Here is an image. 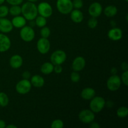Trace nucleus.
Wrapping results in <instances>:
<instances>
[{"label": "nucleus", "mask_w": 128, "mask_h": 128, "mask_svg": "<svg viewBox=\"0 0 128 128\" xmlns=\"http://www.w3.org/2000/svg\"><path fill=\"white\" fill-rule=\"evenodd\" d=\"M21 8V13L23 17L28 21L34 20L38 16V8L34 2H28L23 4Z\"/></svg>", "instance_id": "obj_1"}, {"label": "nucleus", "mask_w": 128, "mask_h": 128, "mask_svg": "<svg viewBox=\"0 0 128 128\" xmlns=\"http://www.w3.org/2000/svg\"><path fill=\"white\" fill-rule=\"evenodd\" d=\"M90 104V110L94 113H98L101 112L106 105L104 99L101 96H96L91 99Z\"/></svg>", "instance_id": "obj_2"}, {"label": "nucleus", "mask_w": 128, "mask_h": 128, "mask_svg": "<svg viewBox=\"0 0 128 128\" xmlns=\"http://www.w3.org/2000/svg\"><path fill=\"white\" fill-rule=\"evenodd\" d=\"M56 8L60 13L68 14L70 13L73 9L71 0H57Z\"/></svg>", "instance_id": "obj_3"}, {"label": "nucleus", "mask_w": 128, "mask_h": 128, "mask_svg": "<svg viewBox=\"0 0 128 128\" xmlns=\"http://www.w3.org/2000/svg\"><path fill=\"white\" fill-rule=\"evenodd\" d=\"M66 54L62 50H56L51 54L50 60L51 62L53 65H61L65 62L66 60Z\"/></svg>", "instance_id": "obj_4"}, {"label": "nucleus", "mask_w": 128, "mask_h": 128, "mask_svg": "<svg viewBox=\"0 0 128 128\" xmlns=\"http://www.w3.org/2000/svg\"><path fill=\"white\" fill-rule=\"evenodd\" d=\"M121 85V78L116 74H112L107 81L106 86L111 91H116L120 89Z\"/></svg>", "instance_id": "obj_5"}, {"label": "nucleus", "mask_w": 128, "mask_h": 128, "mask_svg": "<svg viewBox=\"0 0 128 128\" xmlns=\"http://www.w3.org/2000/svg\"><path fill=\"white\" fill-rule=\"evenodd\" d=\"M20 37L25 42L32 41L35 37V32L31 26H23L20 31Z\"/></svg>", "instance_id": "obj_6"}, {"label": "nucleus", "mask_w": 128, "mask_h": 128, "mask_svg": "<svg viewBox=\"0 0 128 128\" xmlns=\"http://www.w3.org/2000/svg\"><path fill=\"white\" fill-rule=\"evenodd\" d=\"M31 82L28 80L23 79L19 81L16 85V91L20 94H26L28 93L31 89Z\"/></svg>", "instance_id": "obj_7"}, {"label": "nucleus", "mask_w": 128, "mask_h": 128, "mask_svg": "<svg viewBox=\"0 0 128 128\" xmlns=\"http://www.w3.org/2000/svg\"><path fill=\"white\" fill-rule=\"evenodd\" d=\"M78 118L82 123L90 124L94 120L95 115L91 110H84L79 113Z\"/></svg>", "instance_id": "obj_8"}, {"label": "nucleus", "mask_w": 128, "mask_h": 128, "mask_svg": "<svg viewBox=\"0 0 128 128\" xmlns=\"http://www.w3.org/2000/svg\"><path fill=\"white\" fill-rule=\"evenodd\" d=\"M38 12L40 16L47 18L50 17L52 14V8L51 5L47 2H41L37 7Z\"/></svg>", "instance_id": "obj_9"}, {"label": "nucleus", "mask_w": 128, "mask_h": 128, "mask_svg": "<svg viewBox=\"0 0 128 128\" xmlns=\"http://www.w3.org/2000/svg\"><path fill=\"white\" fill-rule=\"evenodd\" d=\"M50 42L47 38H41L38 41L37 49L39 52L42 54L48 53L50 50Z\"/></svg>", "instance_id": "obj_10"}, {"label": "nucleus", "mask_w": 128, "mask_h": 128, "mask_svg": "<svg viewBox=\"0 0 128 128\" xmlns=\"http://www.w3.org/2000/svg\"><path fill=\"white\" fill-rule=\"evenodd\" d=\"M102 12V7L98 2H94L91 4L88 8V12L91 17L98 18Z\"/></svg>", "instance_id": "obj_11"}, {"label": "nucleus", "mask_w": 128, "mask_h": 128, "mask_svg": "<svg viewBox=\"0 0 128 128\" xmlns=\"http://www.w3.org/2000/svg\"><path fill=\"white\" fill-rule=\"evenodd\" d=\"M86 66V60L82 56H78L73 60L72 63V68L74 71L79 72L84 68Z\"/></svg>", "instance_id": "obj_12"}, {"label": "nucleus", "mask_w": 128, "mask_h": 128, "mask_svg": "<svg viewBox=\"0 0 128 128\" xmlns=\"http://www.w3.org/2000/svg\"><path fill=\"white\" fill-rule=\"evenodd\" d=\"M13 29L12 22L9 20L4 18H0V31L3 33L11 32Z\"/></svg>", "instance_id": "obj_13"}, {"label": "nucleus", "mask_w": 128, "mask_h": 128, "mask_svg": "<svg viewBox=\"0 0 128 128\" xmlns=\"http://www.w3.org/2000/svg\"><path fill=\"white\" fill-rule=\"evenodd\" d=\"M11 40L6 35L0 34V52L7 51L11 47Z\"/></svg>", "instance_id": "obj_14"}, {"label": "nucleus", "mask_w": 128, "mask_h": 128, "mask_svg": "<svg viewBox=\"0 0 128 128\" xmlns=\"http://www.w3.org/2000/svg\"><path fill=\"white\" fill-rule=\"evenodd\" d=\"M108 36L109 38L112 41H119L122 37V31L120 28H114L108 31Z\"/></svg>", "instance_id": "obj_15"}, {"label": "nucleus", "mask_w": 128, "mask_h": 128, "mask_svg": "<svg viewBox=\"0 0 128 128\" xmlns=\"http://www.w3.org/2000/svg\"><path fill=\"white\" fill-rule=\"evenodd\" d=\"M23 63V60L20 55L15 54L11 57L10 60V64L13 69H18Z\"/></svg>", "instance_id": "obj_16"}, {"label": "nucleus", "mask_w": 128, "mask_h": 128, "mask_svg": "<svg viewBox=\"0 0 128 128\" xmlns=\"http://www.w3.org/2000/svg\"><path fill=\"white\" fill-rule=\"evenodd\" d=\"M70 13H71L70 16H71V20L75 23H80L83 20V14L80 10L75 9V10H72Z\"/></svg>", "instance_id": "obj_17"}, {"label": "nucleus", "mask_w": 128, "mask_h": 128, "mask_svg": "<svg viewBox=\"0 0 128 128\" xmlns=\"http://www.w3.org/2000/svg\"><path fill=\"white\" fill-rule=\"evenodd\" d=\"M96 94L95 90L92 88H86L81 92V96L83 100H91Z\"/></svg>", "instance_id": "obj_18"}, {"label": "nucleus", "mask_w": 128, "mask_h": 128, "mask_svg": "<svg viewBox=\"0 0 128 128\" xmlns=\"http://www.w3.org/2000/svg\"><path fill=\"white\" fill-rule=\"evenodd\" d=\"M31 83L35 88H41L44 84V80L40 75H34L31 78Z\"/></svg>", "instance_id": "obj_19"}, {"label": "nucleus", "mask_w": 128, "mask_h": 128, "mask_svg": "<svg viewBox=\"0 0 128 128\" xmlns=\"http://www.w3.org/2000/svg\"><path fill=\"white\" fill-rule=\"evenodd\" d=\"M13 27L16 28H21L26 24V20L22 16H16L11 21Z\"/></svg>", "instance_id": "obj_20"}, {"label": "nucleus", "mask_w": 128, "mask_h": 128, "mask_svg": "<svg viewBox=\"0 0 128 128\" xmlns=\"http://www.w3.org/2000/svg\"><path fill=\"white\" fill-rule=\"evenodd\" d=\"M118 9L117 8L113 5H110L106 6L104 10V13L107 17L112 18L117 14Z\"/></svg>", "instance_id": "obj_21"}, {"label": "nucleus", "mask_w": 128, "mask_h": 128, "mask_svg": "<svg viewBox=\"0 0 128 128\" xmlns=\"http://www.w3.org/2000/svg\"><path fill=\"white\" fill-rule=\"evenodd\" d=\"M53 71L54 65L51 62H44L41 67V72L44 74H50L52 73Z\"/></svg>", "instance_id": "obj_22"}, {"label": "nucleus", "mask_w": 128, "mask_h": 128, "mask_svg": "<svg viewBox=\"0 0 128 128\" xmlns=\"http://www.w3.org/2000/svg\"><path fill=\"white\" fill-rule=\"evenodd\" d=\"M9 12L12 16H19L21 13V8L19 5H12L9 9Z\"/></svg>", "instance_id": "obj_23"}, {"label": "nucleus", "mask_w": 128, "mask_h": 128, "mask_svg": "<svg viewBox=\"0 0 128 128\" xmlns=\"http://www.w3.org/2000/svg\"><path fill=\"white\" fill-rule=\"evenodd\" d=\"M117 116L120 118H124L128 115V109L126 106H121L117 110Z\"/></svg>", "instance_id": "obj_24"}, {"label": "nucleus", "mask_w": 128, "mask_h": 128, "mask_svg": "<svg viewBox=\"0 0 128 128\" xmlns=\"http://www.w3.org/2000/svg\"><path fill=\"white\" fill-rule=\"evenodd\" d=\"M9 104V98L6 93L0 92V106L5 107Z\"/></svg>", "instance_id": "obj_25"}, {"label": "nucleus", "mask_w": 128, "mask_h": 128, "mask_svg": "<svg viewBox=\"0 0 128 128\" xmlns=\"http://www.w3.org/2000/svg\"><path fill=\"white\" fill-rule=\"evenodd\" d=\"M35 19H36L35 24H36V26L40 28H42L46 26V23H47V20H46V18L42 16H37Z\"/></svg>", "instance_id": "obj_26"}, {"label": "nucleus", "mask_w": 128, "mask_h": 128, "mask_svg": "<svg viewBox=\"0 0 128 128\" xmlns=\"http://www.w3.org/2000/svg\"><path fill=\"white\" fill-rule=\"evenodd\" d=\"M98 21L97 18L94 17H91L88 21V26L90 28L94 29L98 26Z\"/></svg>", "instance_id": "obj_27"}, {"label": "nucleus", "mask_w": 128, "mask_h": 128, "mask_svg": "<svg viewBox=\"0 0 128 128\" xmlns=\"http://www.w3.org/2000/svg\"><path fill=\"white\" fill-rule=\"evenodd\" d=\"M40 33H41V37L44 38H48L51 34V30H50L48 27L44 26L41 28Z\"/></svg>", "instance_id": "obj_28"}, {"label": "nucleus", "mask_w": 128, "mask_h": 128, "mask_svg": "<svg viewBox=\"0 0 128 128\" xmlns=\"http://www.w3.org/2000/svg\"><path fill=\"white\" fill-rule=\"evenodd\" d=\"M64 126V122L61 120H56L51 122V128H62Z\"/></svg>", "instance_id": "obj_29"}, {"label": "nucleus", "mask_w": 128, "mask_h": 128, "mask_svg": "<svg viewBox=\"0 0 128 128\" xmlns=\"http://www.w3.org/2000/svg\"><path fill=\"white\" fill-rule=\"evenodd\" d=\"M9 8L6 6L2 5L0 6V18H4L8 14Z\"/></svg>", "instance_id": "obj_30"}, {"label": "nucleus", "mask_w": 128, "mask_h": 128, "mask_svg": "<svg viewBox=\"0 0 128 128\" xmlns=\"http://www.w3.org/2000/svg\"><path fill=\"white\" fill-rule=\"evenodd\" d=\"M80 74L78 73L76 71H74L71 74V80L72 82H78L80 81Z\"/></svg>", "instance_id": "obj_31"}, {"label": "nucleus", "mask_w": 128, "mask_h": 128, "mask_svg": "<svg viewBox=\"0 0 128 128\" xmlns=\"http://www.w3.org/2000/svg\"><path fill=\"white\" fill-rule=\"evenodd\" d=\"M72 2V6L75 9L80 10V9L82 8V7L83 6V1L82 0H73V1Z\"/></svg>", "instance_id": "obj_32"}, {"label": "nucleus", "mask_w": 128, "mask_h": 128, "mask_svg": "<svg viewBox=\"0 0 128 128\" xmlns=\"http://www.w3.org/2000/svg\"><path fill=\"white\" fill-rule=\"evenodd\" d=\"M121 82H123L125 86L128 85V71H124L121 75Z\"/></svg>", "instance_id": "obj_33"}, {"label": "nucleus", "mask_w": 128, "mask_h": 128, "mask_svg": "<svg viewBox=\"0 0 128 128\" xmlns=\"http://www.w3.org/2000/svg\"><path fill=\"white\" fill-rule=\"evenodd\" d=\"M6 1L11 5H20L22 3L23 0H6Z\"/></svg>", "instance_id": "obj_34"}, {"label": "nucleus", "mask_w": 128, "mask_h": 128, "mask_svg": "<svg viewBox=\"0 0 128 128\" xmlns=\"http://www.w3.org/2000/svg\"><path fill=\"white\" fill-rule=\"evenodd\" d=\"M54 71L57 74L61 73L62 71V68L61 65H54Z\"/></svg>", "instance_id": "obj_35"}, {"label": "nucleus", "mask_w": 128, "mask_h": 128, "mask_svg": "<svg viewBox=\"0 0 128 128\" xmlns=\"http://www.w3.org/2000/svg\"><path fill=\"white\" fill-rule=\"evenodd\" d=\"M22 76L24 79L28 80V79L30 78V77H31V73H30V72H28V71H24V72L22 73Z\"/></svg>", "instance_id": "obj_36"}, {"label": "nucleus", "mask_w": 128, "mask_h": 128, "mask_svg": "<svg viewBox=\"0 0 128 128\" xmlns=\"http://www.w3.org/2000/svg\"><path fill=\"white\" fill-rule=\"evenodd\" d=\"M90 128H100L101 126H100V125L98 123L92 121V122H91V123H90Z\"/></svg>", "instance_id": "obj_37"}, {"label": "nucleus", "mask_w": 128, "mask_h": 128, "mask_svg": "<svg viewBox=\"0 0 128 128\" xmlns=\"http://www.w3.org/2000/svg\"><path fill=\"white\" fill-rule=\"evenodd\" d=\"M121 68H122V70H123L124 71H128V65L127 62H122V64H121Z\"/></svg>", "instance_id": "obj_38"}, {"label": "nucleus", "mask_w": 128, "mask_h": 128, "mask_svg": "<svg viewBox=\"0 0 128 128\" xmlns=\"http://www.w3.org/2000/svg\"><path fill=\"white\" fill-rule=\"evenodd\" d=\"M6 122L3 120H0V128H6Z\"/></svg>", "instance_id": "obj_39"}, {"label": "nucleus", "mask_w": 128, "mask_h": 128, "mask_svg": "<svg viewBox=\"0 0 128 128\" xmlns=\"http://www.w3.org/2000/svg\"><path fill=\"white\" fill-rule=\"evenodd\" d=\"M111 72L112 74H116L117 73V69L116 68H112L111 70Z\"/></svg>", "instance_id": "obj_40"}, {"label": "nucleus", "mask_w": 128, "mask_h": 128, "mask_svg": "<svg viewBox=\"0 0 128 128\" xmlns=\"http://www.w3.org/2000/svg\"><path fill=\"white\" fill-rule=\"evenodd\" d=\"M6 128H17V126L13 124H10L8 126H6Z\"/></svg>", "instance_id": "obj_41"}, {"label": "nucleus", "mask_w": 128, "mask_h": 128, "mask_svg": "<svg viewBox=\"0 0 128 128\" xmlns=\"http://www.w3.org/2000/svg\"><path fill=\"white\" fill-rule=\"evenodd\" d=\"M28 1H30V2H36V1H38V0H28Z\"/></svg>", "instance_id": "obj_42"}, {"label": "nucleus", "mask_w": 128, "mask_h": 128, "mask_svg": "<svg viewBox=\"0 0 128 128\" xmlns=\"http://www.w3.org/2000/svg\"><path fill=\"white\" fill-rule=\"evenodd\" d=\"M4 1L5 0H0V5L2 4L4 2Z\"/></svg>", "instance_id": "obj_43"}, {"label": "nucleus", "mask_w": 128, "mask_h": 128, "mask_svg": "<svg viewBox=\"0 0 128 128\" xmlns=\"http://www.w3.org/2000/svg\"><path fill=\"white\" fill-rule=\"evenodd\" d=\"M125 1H126V2H128V0H125Z\"/></svg>", "instance_id": "obj_44"}]
</instances>
